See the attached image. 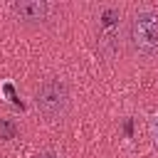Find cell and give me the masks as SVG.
I'll return each mask as SVG.
<instances>
[{"label":"cell","mask_w":158,"mask_h":158,"mask_svg":"<svg viewBox=\"0 0 158 158\" xmlns=\"http://www.w3.org/2000/svg\"><path fill=\"white\" fill-rule=\"evenodd\" d=\"M126 49L141 62L158 59V10L141 5L126 20Z\"/></svg>","instance_id":"6da1fadb"},{"label":"cell","mask_w":158,"mask_h":158,"mask_svg":"<svg viewBox=\"0 0 158 158\" xmlns=\"http://www.w3.org/2000/svg\"><path fill=\"white\" fill-rule=\"evenodd\" d=\"M96 49L106 62H116L126 49V20L118 5H101L96 12Z\"/></svg>","instance_id":"7a4b0ae2"},{"label":"cell","mask_w":158,"mask_h":158,"mask_svg":"<svg viewBox=\"0 0 158 158\" xmlns=\"http://www.w3.org/2000/svg\"><path fill=\"white\" fill-rule=\"evenodd\" d=\"M35 106L49 123L64 121L72 111V91L69 84L59 77H47L35 89Z\"/></svg>","instance_id":"3957f363"},{"label":"cell","mask_w":158,"mask_h":158,"mask_svg":"<svg viewBox=\"0 0 158 158\" xmlns=\"http://www.w3.org/2000/svg\"><path fill=\"white\" fill-rule=\"evenodd\" d=\"M54 12H57V5H52L47 0H22V2L10 5L12 20L20 27H27V30H40V27L52 25Z\"/></svg>","instance_id":"277c9868"},{"label":"cell","mask_w":158,"mask_h":158,"mask_svg":"<svg viewBox=\"0 0 158 158\" xmlns=\"http://www.w3.org/2000/svg\"><path fill=\"white\" fill-rule=\"evenodd\" d=\"M15 123L10 118H0V138H15Z\"/></svg>","instance_id":"5b68a950"},{"label":"cell","mask_w":158,"mask_h":158,"mask_svg":"<svg viewBox=\"0 0 158 158\" xmlns=\"http://www.w3.org/2000/svg\"><path fill=\"white\" fill-rule=\"evenodd\" d=\"M148 136L153 138V143L158 146V114H153L148 118Z\"/></svg>","instance_id":"8992f818"},{"label":"cell","mask_w":158,"mask_h":158,"mask_svg":"<svg viewBox=\"0 0 158 158\" xmlns=\"http://www.w3.org/2000/svg\"><path fill=\"white\" fill-rule=\"evenodd\" d=\"M32 158H64V156H59V153H54V151H42V153H37V156H32Z\"/></svg>","instance_id":"52a82bcc"}]
</instances>
